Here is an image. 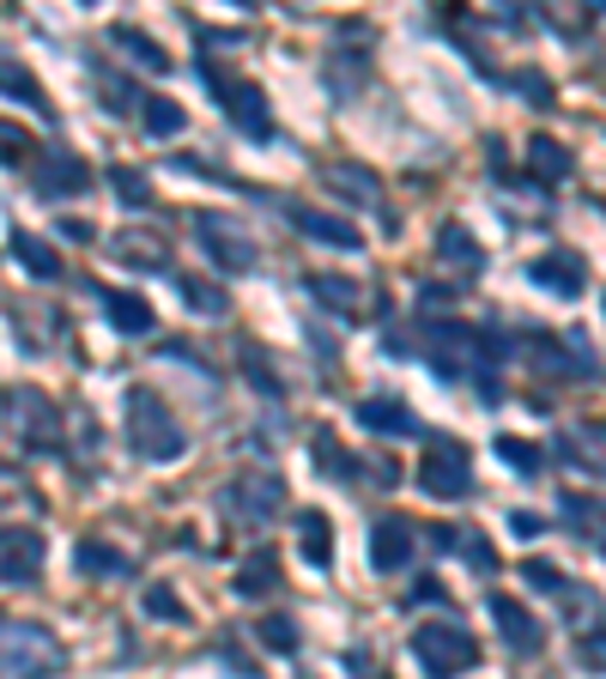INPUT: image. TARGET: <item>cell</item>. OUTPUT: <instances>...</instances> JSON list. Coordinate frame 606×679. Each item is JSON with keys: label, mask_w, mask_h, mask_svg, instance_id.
I'll list each match as a JSON object with an SVG mask.
<instances>
[{"label": "cell", "mask_w": 606, "mask_h": 679, "mask_svg": "<svg viewBox=\"0 0 606 679\" xmlns=\"http://www.w3.org/2000/svg\"><path fill=\"white\" fill-rule=\"evenodd\" d=\"M110 43L122 49V55L134 61V68H146V73H164V68H171V55H164V49L152 43L146 31H134V24H115V31H110Z\"/></svg>", "instance_id": "cell-15"}, {"label": "cell", "mask_w": 606, "mask_h": 679, "mask_svg": "<svg viewBox=\"0 0 606 679\" xmlns=\"http://www.w3.org/2000/svg\"><path fill=\"white\" fill-rule=\"evenodd\" d=\"M412 522L407 516H382L377 522V534H370V565L377 570H401V565H412Z\"/></svg>", "instance_id": "cell-10"}, {"label": "cell", "mask_w": 606, "mask_h": 679, "mask_svg": "<svg viewBox=\"0 0 606 679\" xmlns=\"http://www.w3.org/2000/svg\"><path fill=\"white\" fill-rule=\"evenodd\" d=\"M492 619H497V631H504V644L515 649V656H540V644H546V631L534 625V613L522 607V600H510V595H492Z\"/></svg>", "instance_id": "cell-8"}, {"label": "cell", "mask_w": 606, "mask_h": 679, "mask_svg": "<svg viewBox=\"0 0 606 679\" xmlns=\"http://www.w3.org/2000/svg\"><path fill=\"white\" fill-rule=\"evenodd\" d=\"M461 546H468V558H473L480 570H492V565H497V553L485 546V534H461Z\"/></svg>", "instance_id": "cell-37"}, {"label": "cell", "mask_w": 606, "mask_h": 679, "mask_svg": "<svg viewBox=\"0 0 606 679\" xmlns=\"http://www.w3.org/2000/svg\"><path fill=\"white\" fill-rule=\"evenodd\" d=\"M127 443H134L146 461H176L188 450L183 425H176L171 407H164L152 389H127Z\"/></svg>", "instance_id": "cell-1"}, {"label": "cell", "mask_w": 606, "mask_h": 679, "mask_svg": "<svg viewBox=\"0 0 606 679\" xmlns=\"http://www.w3.org/2000/svg\"><path fill=\"white\" fill-rule=\"evenodd\" d=\"M183 298H188V310H201V316H225V291H218L213 279H183Z\"/></svg>", "instance_id": "cell-29"}, {"label": "cell", "mask_w": 606, "mask_h": 679, "mask_svg": "<svg viewBox=\"0 0 606 679\" xmlns=\"http://www.w3.org/2000/svg\"><path fill=\"white\" fill-rule=\"evenodd\" d=\"M309 298L340 310V316H358V298H364V291H358L346 274H309Z\"/></svg>", "instance_id": "cell-18"}, {"label": "cell", "mask_w": 606, "mask_h": 679, "mask_svg": "<svg viewBox=\"0 0 606 679\" xmlns=\"http://www.w3.org/2000/svg\"><path fill=\"white\" fill-rule=\"evenodd\" d=\"M140 607H146V619H171V625H176V619H188V613H183V600H176L164 583H152L146 595H140Z\"/></svg>", "instance_id": "cell-31"}, {"label": "cell", "mask_w": 606, "mask_h": 679, "mask_svg": "<svg viewBox=\"0 0 606 679\" xmlns=\"http://www.w3.org/2000/svg\"><path fill=\"white\" fill-rule=\"evenodd\" d=\"M291 225L316 243H333V249H358V225L340 219V213H316V207H291Z\"/></svg>", "instance_id": "cell-13"}, {"label": "cell", "mask_w": 606, "mask_h": 679, "mask_svg": "<svg viewBox=\"0 0 606 679\" xmlns=\"http://www.w3.org/2000/svg\"><path fill=\"white\" fill-rule=\"evenodd\" d=\"M576 661H583V668H595V673H606V619H595L583 637H576Z\"/></svg>", "instance_id": "cell-30"}, {"label": "cell", "mask_w": 606, "mask_h": 679, "mask_svg": "<svg viewBox=\"0 0 606 679\" xmlns=\"http://www.w3.org/2000/svg\"><path fill=\"white\" fill-rule=\"evenodd\" d=\"M243 370H249V377H255V389H267V394H279V382H274V370H267V364H261V352H255V346H249V352H243Z\"/></svg>", "instance_id": "cell-36"}, {"label": "cell", "mask_w": 606, "mask_h": 679, "mask_svg": "<svg viewBox=\"0 0 606 679\" xmlns=\"http://www.w3.org/2000/svg\"><path fill=\"white\" fill-rule=\"evenodd\" d=\"M195 230H201V249L213 255L225 274H249V267H255V243L243 237V230L230 225V219H218V213H201Z\"/></svg>", "instance_id": "cell-6"}, {"label": "cell", "mask_w": 606, "mask_h": 679, "mask_svg": "<svg viewBox=\"0 0 606 679\" xmlns=\"http://www.w3.org/2000/svg\"><path fill=\"white\" fill-rule=\"evenodd\" d=\"M110 322L122 328V335H152V304H140V298H110Z\"/></svg>", "instance_id": "cell-25"}, {"label": "cell", "mask_w": 606, "mask_h": 679, "mask_svg": "<svg viewBox=\"0 0 606 679\" xmlns=\"http://www.w3.org/2000/svg\"><path fill=\"white\" fill-rule=\"evenodd\" d=\"M255 637H261V644L274 649V656H298V625H291L286 613H274V619H261V625H255Z\"/></svg>", "instance_id": "cell-26"}, {"label": "cell", "mask_w": 606, "mask_h": 679, "mask_svg": "<svg viewBox=\"0 0 606 679\" xmlns=\"http://www.w3.org/2000/svg\"><path fill=\"white\" fill-rule=\"evenodd\" d=\"M497 461H504V467H515V473H540V450L527 438H497Z\"/></svg>", "instance_id": "cell-28"}, {"label": "cell", "mask_w": 606, "mask_h": 679, "mask_svg": "<svg viewBox=\"0 0 606 679\" xmlns=\"http://www.w3.org/2000/svg\"><path fill=\"white\" fill-rule=\"evenodd\" d=\"M37 570H43V534L31 528L0 534V583H31Z\"/></svg>", "instance_id": "cell-9"}, {"label": "cell", "mask_w": 606, "mask_h": 679, "mask_svg": "<svg viewBox=\"0 0 606 679\" xmlns=\"http://www.w3.org/2000/svg\"><path fill=\"white\" fill-rule=\"evenodd\" d=\"M152 249H158V243H152V237H127L115 255H127V261H134V267H164V255H152Z\"/></svg>", "instance_id": "cell-35"}, {"label": "cell", "mask_w": 606, "mask_h": 679, "mask_svg": "<svg viewBox=\"0 0 606 679\" xmlns=\"http://www.w3.org/2000/svg\"><path fill=\"white\" fill-rule=\"evenodd\" d=\"M61 668V644L37 625H0V673L7 679H49Z\"/></svg>", "instance_id": "cell-3"}, {"label": "cell", "mask_w": 606, "mask_h": 679, "mask_svg": "<svg viewBox=\"0 0 606 679\" xmlns=\"http://www.w3.org/2000/svg\"><path fill=\"white\" fill-rule=\"evenodd\" d=\"M328 183H333V188H352L358 200H377V195H382V183H377L370 171H358V164H328Z\"/></svg>", "instance_id": "cell-27"}, {"label": "cell", "mask_w": 606, "mask_h": 679, "mask_svg": "<svg viewBox=\"0 0 606 679\" xmlns=\"http://www.w3.org/2000/svg\"><path fill=\"white\" fill-rule=\"evenodd\" d=\"M140 115H146V134H158V140L183 134V122H188L176 97H146V104H140Z\"/></svg>", "instance_id": "cell-24"}, {"label": "cell", "mask_w": 606, "mask_h": 679, "mask_svg": "<svg viewBox=\"0 0 606 679\" xmlns=\"http://www.w3.org/2000/svg\"><path fill=\"white\" fill-rule=\"evenodd\" d=\"M61 237H73V243H92V225H85V219H61Z\"/></svg>", "instance_id": "cell-41"}, {"label": "cell", "mask_w": 606, "mask_h": 679, "mask_svg": "<svg viewBox=\"0 0 606 679\" xmlns=\"http://www.w3.org/2000/svg\"><path fill=\"white\" fill-rule=\"evenodd\" d=\"M12 255H19L24 274H37V279H61V255L49 249L43 237H19V243H12Z\"/></svg>", "instance_id": "cell-21"}, {"label": "cell", "mask_w": 606, "mask_h": 679, "mask_svg": "<svg viewBox=\"0 0 606 679\" xmlns=\"http://www.w3.org/2000/svg\"><path fill=\"white\" fill-rule=\"evenodd\" d=\"M407 600H419V607H436V600H443V583H436V576H419Z\"/></svg>", "instance_id": "cell-38"}, {"label": "cell", "mask_w": 606, "mask_h": 679, "mask_svg": "<svg viewBox=\"0 0 606 679\" xmlns=\"http://www.w3.org/2000/svg\"><path fill=\"white\" fill-rule=\"evenodd\" d=\"M510 528H515V534H540V528H546V522H540L534 510H515V516H510Z\"/></svg>", "instance_id": "cell-39"}, {"label": "cell", "mask_w": 606, "mask_h": 679, "mask_svg": "<svg viewBox=\"0 0 606 679\" xmlns=\"http://www.w3.org/2000/svg\"><path fill=\"white\" fill-rule=\"evenodd\" d=\"M358 425H364V431H389V438H407V431H412V413L394 401V394H377V401L358 407Z\"/></svg>", "instance_id": "cell-17"}, {"label": "cell", "mask_w": 606, "mask_h": 679, "mask_svg": "<svg viewBox=\"0 0 606 679\" xmlns=\"http://www.w3.org/2000/svg\"><path fill=\"white\" fill-rule=\"evenodd\" d=\"M412 661L431 679H455L480 661V644H473L461 625H419V631H412Z\"/></svg>", "instance_id": "cell-2"}, {"label": "cell", "mask_w": 606, "mask_h": 679, "mask_svg": "<svg viewBox=\"0 0 606 679\" xmlns=\"http://www.w3.org/2000/svg\"><path fill=\"white\" fill-rule=\"evenodd\" d=\"M0 92H7V97H19L24 110H37L43 122H55V104H49V92H43V85H37L24 68H12V61H0Z\"/></svg>", "instance_id": "cell-16"}, {"label": "cell", "mask_w": 606, "mask_h": 679, "mask_svg": "<svg viewBox=\"0 0 606 679\" xmlns=\"http://www.w3.org/2000/svg\"><path fill=\"white\" fill-rule=\"evenodd\" d=\"M522 576H527V583H540V588H546V595H564V588H571V583H564V576H558V565H546V558H527V565H522Z\"/></svg>", "instance_id": "cell-34"}, {"label": "cell", "mask_w": 606, "mask_h": 679, "mask_svg": "<svg viewBox=\"0 0 606 679\" xmlns=\"http://www.w3.org/2000/svg\"><path fill=\"white\" fill-rule=\"evenodd\" d=\"M237 516H274L279 504H286V485L274 480V473H243L237 485H230V497H225Z\"/></svg>", "instance_id": "cell-11"}, {"label": "cell", "mask_w": 606, "mask_h": 679, "mask_svg": "<svg viewBox=\"0 0 606 679\" xmlns=\"http://www.w3.org/2000/svg\"><path fill=\"white\" fill-rule=\"evenodd\" d=\"M206 80H213V92L225 97V115L243 127L249 140H267L274 134V115H267V92L249 80H218V68H206Z\"/></svg>", "instance_id": "cell-5"}, {"label": "cell", "mask_w": 606, "mask_h": 679, "mask_svg": "<svg viewBox=\"0 0 606 679\" xmlns=\"http://www.w3.org/2000/svg\"><path fill=\"white\" fill-rule=\"evenodd\" d=\"M527 158H534V171L546 176V183H564V176L576 171V158H571V146H558L552 134H540L534 146H527Z\"/></svg>", "instance_id": "cell-20"}, {"label": "cell", "mask_w": 606, "mask_h": 679, "mask_svg": "<svg viewBox=\"0 0 606 679\" xmlns=\"http://www.w3.org/2000/svg\"><path fill=\"white\" fill-rule=\"evenodd\" d=\"M527 279H534V286H546V291H558V298H583L588 267L576 261V255H540V261L527 267Z\"/></svg>", "instance_id": "cell-12"}, {"label": "cell", "mask_w": 606, "mask_h": 679, "mask_svg": "<svg viewBox=\"0 0 606 679\" xmlns=\"http://www.w3.org/2000/svg\"><path fill=\"white\" fill-rule=\"evenodd\" d=\"M19 158H37L31 134H24V127H12V122H0V164H19Z\"/></svg>", "instance_id": "cell-32"}, {"label": "cell", "mask_w": 606, "mask_h": 679, "mask_svg": "<svg viewBox=\"0 0 606 679\" xmlns=\"http://www.w3.org/2000/svg\"><path fill=\"white\" fill-rule=\"evenodd\" d=\"M115 195H122L127 207H146V200H152V183H146V171H115Z\"/></svg>", "instance_id": "cell-33"}, {"label": "cell", "mask_w": 606, "mask_h": 679, "mask_svg": "<svg viewBox=\"0 0 606 679\" xmlns=\"http://www.w3.org/2000/svg\"><path fill=\"white\" fill-rule=\"evenodd\" d=\"M73 570H85V576H127V553H115V546H103V541H80V546H73Z\"/></svg>", "instance_id": "cell-19"}, {"label": "cell", "mask_w": 606, "mask_h": 679, "mask_svg": "<svg viewBox=\"0 0 606 679\" xmlns=\"http://www.w3.org/2000/svg\"><path fill=\"white\" fill-rule=\"evenodd\" d=\"M600 546H606V541H600Z\"/></svg>", "instance_id": "cell-42"}, {"label": "cell", "mask_w": 606, "mask_h": 679, "mask_svg": "<svg viewBox=\"0 0 606 679\" xmlns=\"http://www.w3.org/2000/svg\"><path fill=\"white\" fill-rule=\"evenodd\" d=\"M298 541H304V558L316 570L333 565V522L321 516V510H304V516H298Z\"/></svg>", "instance_id": "cell-14"}, {"label": "cell", "mask_w": 606, "mask_h": 679, "mask_svg": "<svg viewBox=\"0 0 606 679\" xmlns=\"http://www.w3.org/2000/svg\"><path fill=\"white\" fill-rule=\"evenodd\" d=\"M419 485L431 497H468L473 492V467H468V450L449 438H431L419 455Z\"/></svg>", "instance_id": "cell-4"}, {"label": "cell", "mask_w": 606, "mask_h": 679, "mask_svg": "<svg viewBox=\"0 0 606 679\" xmlns=\"http://www.w3.org/2000/svg\"><path fill=\"white\" fill-rule=\"evenodd\" d=\"M267 588H279V565H274L267 553H255L249 565L237 570V595H243V600H261Z\"/></svg>", "instance_id": "cell-23"}, {"label": "cell", "mask_w": 606, "mask_h": 679, "mask_svg": "<svg viewBox=\"0 0 606 679\" xmlns=\"http://www.w3.org/2000/svg\"><path fill=\"white\" fill-rule=\"evenodd\" d=\"M436 249H443V261H449V267H468V274H480V267H485L480 243H473L468 230H455V225H443V237H436Z\"/></svg>", "instance_id": "cell-22"}, {"label": "cell", "mask_w": 606, "mask_h": 679, "mask_svg": "<svg viewBox=\"0 0 606 679\" xmlns=\"http://www.w3.org/2000/svg\"><path fill=\"white\" fill-rule=\"evenodd\" d=\"M522 92H527V97H534V104H540V110H546V97H552V92H546V80H540V73H522Z\"/></svg>", "instance_id": "cell-40"}, {"label": "cell", "mask_w": 606, "mask_h": 679, "mask_svg": "<svg viewBox=\"0 0 606 679\" xmlns=\"http://www.w3.org/2000/svg\"><path fill=\"white\" fill-rule=\"evenodd\" d=\"M85 183H92V171L73 152H37V195L43 200H73Z\"/></svg>", "instance_id": "cell-7"}]
</instances>
